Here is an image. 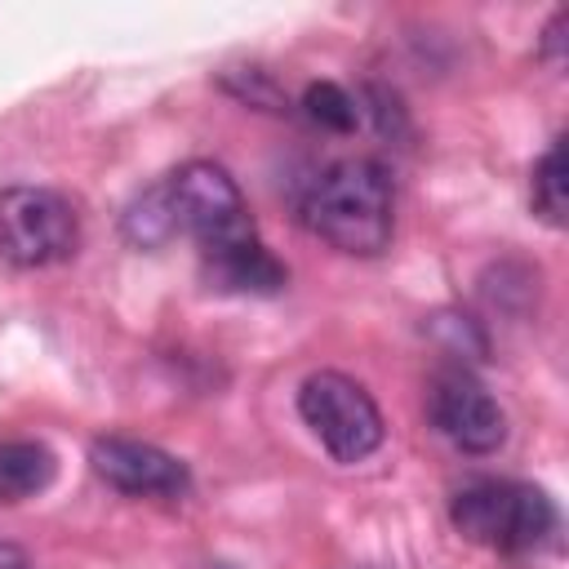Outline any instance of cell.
I'll return each instance as SVG.
<instances>
[{"instance_id": "1", "label": "cell", "mask_w": 569, "mask_h": 569, "mask_svg": "<svg viewBox=\"0 0 569 569\" xmlns=\"http://www.w3.org/2000/svg\"><path fill=\"white\" fill-rule=\"evenodd\" d=\"M302 222L325 244L378 258L396 231V187L378 160H338L302 196Z\"/></svg>"}, {"instance_id": "2", "label": "cell", "mask_w": 569, "mask_h": 569, "mask_svg": "<svg viewBox=\"0 0 569 569\" xmlns=\"http://www.w3.org/2000/svg\"><path fill=\"white\" fill-rule=\"evenodd\" d=\"M449 520L462 538L502 551L529 556L551 542L556 533V502L525 480H467L449 498Z\"/></svg>"}, {"instance_id": "3", "label": "cell", "mask_w": 569, "mask_h": 569, "mask_svg": "<svg viewBox=\"0 0 569 569\" xmlns=\"http://www.w3.org/2000/svg\"><path fill=\"white\" fill-rule=\"evenodd\" d=\"M160 191H164L173 231L178 236H191L200 244V262L258 240V227L249 218V204H244L240 187L231 182V173L222 164H213V160H187L182 169H173L160 182Z\"/></svg>"}, {"instance_id": "4", "label": "cell", "mask_w": 569, "mask_h": 569, "mask_svg": "<svg viewBox=\"0 0 569 569\" xmlns=\"http://www.w3.org/2000/svg\"><path fill=\"white\" fill-rule=\"evenodd\" d=\"M298 413L333 462H360L382 445V413L373 396L338 369H320L302 378Z\"/></svg>"}, {"instance_id": "5", "label": "cell", "mask_w": 569, "mask_h": 569, "mask_svg": "<svg viewBox=\"0 0 569 569\" xmlns=\"http://www.w3.org/2000/svg\"><path fill=\"white\" fill-rule=\"evenodd\" d=\"M80 244L76 204L49 187H4L0 191V258L36 271L67 262Z\"/></svg>"}, {"instance_id": "6", "label": "cell", "mask_w": 569, "mask_h": 569, "mask_svg": "<svg viewBox=\"0 0 569 569\" xmlns=\"http://www.w3.org/2000/svg\"><path fill=\"white\" fill-rule=\"evenodd\" d=\"M427 418L462 453H493L507 440V413L467 369H440L431 378Z\"/></svg>"}, {"instance_id": "7", "label": "cell", "mask_w": 569, "mask_h": 569, "mask_svg": "<svg viewBox=\"0 0 569 569\" xmlns=\"http://www.w3.org/2000/svg\"><path fill=\"white\" fill-rule=\"evenodd\" d=\"M89 462L111 489H120L129 498H182L191 489L187 462H178L169 449H160L151 440L98 436L89 445Z\"/></svg>"}, {"instance_id": "8", "label": "cell", "mask_w": 569, "mask_h": 569, "mask_svg": "<svg viewBox=\"0 0 569 569\" xmlns=\"http://www.w3.org/2000/svg\"><path fill=\"white\" fill-rule=\"evenodd\" d=\"M200 271H204L209 289H218V293H280L289 284L284 262L262 240L240 244V249L218 253V258H204Z\"/></svg>"}, {"instance_id": "9", "label": "cell", "mask_w": 569, "mask_h": 569, "mask_svg": "<svg viewBox=\"0 0 569 569\" xmlns=\"http://www.w3.org/2000/svg\"><path fill=\"white\" fill-rule=\"evenodd\" d=\"M58 458L40 440H0V502H22L49 489Z\"/></svg>"}, {"instance_id": "10", "label": "cell", "mask_w": 569, "mask_h": 569, "mask_svg": "<svg viewBox=\"0 0 569 569\" xmlns=\"http://www.w3.org/2000/svg\"><path fill=\"white\" fill-rule=\"evenodd\" d=\"M178 231H173V218H169V204H164V191L151 187L142 191L129 209H124V240L138 244V249H160L169 244Z\"/></svg>"}, {"instance_id": "11", "label": "cell", "mask_w": 569, "mask_h": 569, "mask_svg": "<svg viewBox=\"0 0 569 569\" xmlns=\"http://www.w3.org/2000/svg\"><path fill=\"white\" fill-rule=\"evenodd\" d=\"M302 111H307L311 124H320V129H329V133H351V129L360 124V107H356V98H351L342 84H333V80L307 84V93H302Z\"/></svg>"}, {"instance_id": "12", "label": "cell", "mask_w": 569, "mask_h": 569, "mask_svg": "<svg viewBox=\"0 0 569 569\" xmlns=\"http://www.w3.org/2000/svg\"><path fill=\"white\" fill-rule=\"evenodd\" d=\"M529 191H533V209H538L551 227H565V138H556V142L542 151V160L533 164Z\"/></svg>"}, {"instance_id": "13", "label": "cell", "mask_w": 569, "mask_h": 569, "mask_svg": "<svg viewBox=\"0 0 569 569\" xmlns=\"http://www.w3.org/2000/svg\"><path fill=\"white\" fill-rule=\"evenodd\" d=\"M565 22H569V13L556 9L551 22H547V31H542V58H551V62H560V49H565Z\"/></svg>"}, {"instance_id": "14", "label": "cell", "mask_w": 569, "mask_h": 569, "mask_svg": "<svg viewBox=\"0 0 569 569\" xmlns=\"http://www.w3.org/2000/svg\"><path fill=\"white\" fill-rule=\"evenodd\" d=\"M0 569H31V560H27V551H22V547L0 542Z\"/></svg>"}]
</instances>
